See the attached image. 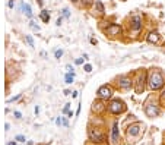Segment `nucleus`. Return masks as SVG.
Returning a JSON list of instances; mask_svg holds the SVG:
<instances>
[{"mask_svg": "<svg viewBox=\"0 0 165 145\" xmlns=\"http://www.w3.org/2000/svg\"><path fill=\"white\" fill-rule=\"evenodd\" d=\"M92 108H94V111H102V110H104L105 107H104V104H102L101 101H95V103H94V107H92Z\"/></svg>", "mask_w": 165, "mask_h": 145, "instance_id": "obj_16", "label": "nucleus"}, {"mask_svg": "<svg viewBox=\"0 0 165 145\" xmlns=\"http://www.w3.org/2000/svg\"><path fill=\"white\" fill-rule=\"evenodd\" d=\"M83 70H85L86 73H89V72H92V66H91V65H85V66H83Z\"/></svg>", "mask_w": 165, "mask_h": 145, "instance_id": "obj_25", "label": "nucleus"}, {"mask_svg": "<svg viewBox=\"0 0 165 145\" xmlns=\"http://www.w3.org/2000/svg\"><path fill=\"white\" fill-rule=\"evenodd\" d=\"M37 3H38L40 6H43V0H37Z\"/></svg>", "mask_w": 165, "mask_h": 145, "instance_id": "obj_37", "label": "nucleus"}, {"mask_svg": "<svg viewBox=\"0 0 165 145\" xmlns=\"http://www.w3.org/2000/svg\"><path fill=\"white\" fill-rule=\"evenodd\" d=\"M56 123H57L59 126H60V125H63V119H62V117H59V119L56 120Z\"/></svg>", "mask_w": 165, "mask_h": 145, "instance_id": "obj_33", "label": "nucleus"}, {"mask_svg": "<svg viewBox=\"0 0 165 145\" xmlns=\"http://www.w3.org/2000/svg\"><path fill=\"white\" fill-rule=\"evenodd\" d=\"M62 16H63V18H70V11H69L67 8H64V9L62 11Z\"/></svg>", "mask_w": 165, "mask_h": 145, "instance_id": "obj_18", "label": "nucleus"}, {"mask_svg": "<svg viewBox=\"0 0 165 145\" xmlns=\"http://www.w3.org/2000/svg\"><path fill=\"white\" fill-rule=\"evenodd\" d=\"M161 103L165 106V91H162V94H161Z\"/></svg>", "mask_w": 165, "mask_h": 145, "instance_id": "obj_29", "label": "nucleus"}, {"mask_svg": "<svg viewBox=\"0 0 165 145\" xmlns=\"http://www.w3.org/2000/svg\"><path fill=\"white\" fill-rule=\"evenodd\" d=\"M98 98L99 100H110L113 97V88L110 85H102L99 89H98Z\"/></svg>", "mask_w": 165, "mask_h": 145, "instance_id": "obj_4", "label": "nucleus"}, {"mask_svg": "<svg viewBox=\"0 0 165 145\" xmlns=\"http://www.w3.org/2000/svg\"><path fill=\"white\" fill-rule=\"evenodd\" d=\"M62 22H63V16H60V18L57 19V22H56V25H57V27H60V25H62Z\"/></svg>", "mask_w": 165, "mask_h": 145, "instance_id": "obj_30", "label": "nucleus"}, {"mask_svg": "<svg viewBox=\"0 0 165 145\" xmlns=\"http://www.w3.org/2000/svg\"><path fill=\"white\" fill-rule=\"evenodd\" d=\"M89 41H91V44H96V40H95V38H91Z\"/></svg>", "mask_w": 165, "mask_h": 145, "instance_id": "obj_35", "label": "nucleus"}, {"mask_svg": "<svg viewBox=\"0 0 165 145\" xmlns=\"http://www.w3.org/2000/svg\"><path fill=\"white\" fill-rule=\"evenodd\" d=\"M8 145H16V142H9Z\"/></svg>", "mask_w": 165, "mask_h": 145, "instance_id": "obj_38", "label": "nucleus"}, {"mask_svg": "<svg viewBox=\"0 0 165 145\" xmlns=\"http://www.w3.org/2000/svg\"><path fill=\"white\" fill-rule=\"evenodd\" d=\"M118 87L120 88H123V89H130L131 88V85H133V81H131V78L130 76H127V75H121V76H118Z\"/></svg>", "mask_w": 165, "mask_h": 145, "instance_id": "obj_5", "label": "nucleus"}, {"mask_svg": "<svg viewBox=\"0 0 165 145\" xmlns=\"http://www.w3.org/2000/svg\"><path fill=\"white\" fill-rule=\"evenodd\" d=\"M29 27H31L34 31H40V27L37 25V22H35V21H31V22H29Z\"/></svg>", "mask_w": 165, "mask_h": 145, "instance_id": "obj_19", "label": "nucleus"}, {"mask_svg": "<svg viewBox=\"0 0 165 145\" xmlns=\"http://www.w3.org/2000/svg\"><path fill=\"white\" fill-rule=\"evenodd\" d=\"M70 2H73V3H76V2H78V0H70Z\"/></svg>", "mask_w": 165, "mask_h": 145, "instance_id": "obj_39", "label": "nucleus"}, {"mask_svg": "<svg viewBox=\"0 0 165 145\" xmlns=\"http://www.w3.org/2000/svg\"><path fill=\"white\" fill-rule=\"evenodd\" d=\"M92 2H94V0H82V6L83 8H89L92 5Z\"/></svg>", "mask_w": 165, "mask_h": 145, "instance_id": "obj_20", "label": "nucleus"}, {"mask_svg": "<svg viewBox=\"0 0 165 145\" xmlns=\"http://www.w3.org/2000/svg\"><path fill=\"white\" fill-rule=\"evenodd\" d=\"M126 104L121 101V100H118V98H115V100H113L111 103H110V106H108V110L113 113V114H121V113H124L126 111Z\"/></svg>", "mask_w": 165, "mask_h": 145, "instance_id": "obj_2", "label": "nucleus"}, {"mask_svg": "<svg viewBox=\"0 0 165 145\" xmlns=\"http://www.w3.org/2000/svg\"><path fill=\"white\" fill-rule=\"evenodd\" d=\"M142 27H143V24H142V16L140 15H134V16L130 18V28L133 31H140Z\"/></svg>", "mask_w": 165, "mask_h": 145, "instance_id": "obj_6", "label": "nucleus"}, {"mask_svg": "<svg viewBox=\"0 0 165 145\" xmlns=\"http://www.w3.org/2000/svg\"><path fill=\"white\" fill-rule=\"evenodd\" d=\"M22 97V94H18V95H15V97H10L9 100H8V103H13V101H18L19 98Z\"/></svg>", "mask_w": 165, "mask_h": 145, "instance_id": "obj_21", "label": "nucleus"}, {"mask_svg": "<svg viewBox=\"0 0 165 145\" xmlns=\"http://www.w3.org/2000/svg\"><path fill=\"white\" fill-rule=\"evenodd\" d=\"M89 138L94 142H102L104 141V133L99 132L98 129H89Z\"/></svg>", "mask_w": 165, "mask_h": 145, "instance_id": "obj_8", "label": "nucleus"}, {"mask_svg": "<svg viewBox=\"0 0 165 145\" xmlns=\"http://www.w3.org/2000/svg\"><path fill=\"white\" fill-rule=\"evenodd\" d=\"M158 40H159V32L158 31H150L149 34H148V37H146V41L148 43H158Z\"/></svg>", "mask_w": 165, "mask_h": 145, "instance_id": "obj_11", "label": "nucleus"}, {"mask_svg": "<svg viewBox=\"0 0 165 145\" xmlns=\"http://www.w3.org/2000/svg\"><path fill=\"white\" fill-rule=\"evenodd\" d=\"M139 132H140V125H139V123L131 125V126L129 127V130H127L129 136H136V135H139Z\"/></svg>", "mask_w": 165, "mask_h": 145, "instance_id": "obj_12", "label": "nucleus"}, {"mask_svg": "<svg viewBox=\"0 0 165 145\" xmlns=\"http://www.w3.org/2000/svg\"><path fill=\"white\" fill-rule=\"evenodd\" d=\"M145 113H146L149 117H156V116H159V108H158V106L150 104V106H146Z\"/></svg>", "mask_w": 165, "mask_h": 145, "instance_id": "obj_9", "label": "nucleus"}, {"mask_svg": "<svg viewBox=\"0 0 165 145\" xmlns=\"http://www.w3.org/2000/svg\"><path fill=\"white\" fill-rule=\"evenodd\" d=\"M63 53H64V51H63L62 49H60V50H56V51H54V56H56V59H60V57L63 56Z\"/></svg>", "mask_w": 165, "mask_h": 145, "instance_id": "obj_23", "label": "nucleus"}, {"mask_svg": "<svg viewBox=\"0 0 165 145\" xmlns=\"http://www.w3.org/2000/svg\"><path fill=\"white\" fill-rule=\"evenodd\" d=\"M95 9H96V12H98L99 15H102V13L105 12V9H104V5L99 2V0H95Z\"/></svg>", "mask_w": 165, "mask_h": 145, "instance_id": "obj_15", "label": "nucleus"}, {"mask_svg": "<svg viewBox=\"0 0 165 145\" xmlns=\"http://www.w3.org/2000/svg\"><path fill=\"white\" fill-rule=\"evenodd\" d=\"M13 114H15V117H16V119H21V117H22V114H21L19 111H15Z\"/></svg>", "mask_w": 165, "mask_h": 145, "instance_id": "obj_32", "label": "nucleus"}, {"mask_svg": "<svg viewBox=\"0 0 165 145\" xmlns=\"http://www.w3.org/2000/svg\"><path fill=\"white\" fill-rule=\"evenodd\" d=\"M40 18H41V21H43V22L48 24V21H50V13H48V11H41Z\"/></svg>", "mask_w": 165, "mask_h": 145, "instance_id": "obj_14", "label": "nucleus"}, {"mask_svg": "<svg viewBox=\"0 0 165 145\" xmlns=\"http://www.w3.org/2000/svg\"><path fill=\"white\" fill-rule=\"evenodd\" d=\"M19 11H21L22 13H25V16H28V18H32V9H31V6H29L28 3H25V2H21V3H19Z\"/></svg>", "mask_w": 165, "mask_h": 145, "instance_id": "obj_10", "label": "nucleus"}, {"mask_svg": "<svg viewBox=\"0 0 165 145\" xmlns=\"http://www.w3.org/2000/svg\"><path fill=\"white\" fill-rule=\"evenodd\" d=\"M8 8H9V9H13V8H15V0H9Z\"/></svg>", "mask_w": 165, "mask_h": 145, "instance_id": "obj_27", "label": "nucleus"}, {"mask_svg": "<svg viewBox=\"0 0 165 145\" xmlns=\"http://www.w3.org/2000/svg\"><path fill=\"white\" fill-rule=\"evenodd\" d=\"M148 85L152 91L161 89L165 85V75L161 69H150L149 75H148Z\"/></svg>", "mask_w": 165, "mask_h": 145, "instance_id": "obj_1", "label": "nucleus"}, {"mask_svg": "<svg viewBox=\"0 0 165 145\" xmlns=\"http://www.w3.org/2000/svg\"><path fill=\"white\" fill-rule=\"evenodd\" d=\"M164 49H165V43H164Z\"/></svg>", "mask_w": 165, "mask_h": 145, "instance_id": "obj_40", "label": "nucleus"}, {"mask_svg": "<svg viewBox=\"0 0 165 145\" xmlns=\"http://www.w3.org/2000/svg\"><path fill=\"white\" fill-rule=\"evenodd\" d=\"M72 97L76 98V97H78V91H73V92H72Z\"/></svg>", "mask_w": 165, "mask_h": 145, "instance_id": "obj_34", "label": "nucleus"}, {"mask_svg": "<svg viewBox=\"0 0 165 145\" xmlns=\"http://www.w3.org/2000/svg\"><path fill=\"white\" fill-rule=\"evenodd\" d=\"M83 60H85L83 57H79V59H76V60H75V63H76V65H82V63H83Z\"/></svg>", "mask_w": 165, "mask_h": 145, "instance_id": "obj_28", "label": "nucleus"}, {"mask_svg": "<svg viewBox=\"0 0 165 145\" xmlns=\"http://www.w3.org/2000/svg\"><path fill=\"white\" fill-rule=\"evenodd\" d=\"M25 40H27V43H28L31 47H34V40H32V37H31V35H27V37H25Z\"/></svg>", "mask_w": 165, "mask_h": 145, "instance_id": "obj_22", "label": "nucleus"}, {"mask_svg": "<svg viewBox=\"0 0 165 145\" xmlns=\"http://www.w3.org/2000/svg\"><path fill=\"white\" fill-rule=\"evenodd\" d=\"M145 82H148V81H146V73L142 72V73L137 75V79H136V92H137V94H140V92L143 91Z\"/></svg>", "mask_w": 165, "mask_h": 145, "instance_id": "obj_7", "label": "nucleus"}, {"mask_svg": "<svg viewBox=\"0 0 165 145\" xmlns=\"http://www.w3.org/2000/svg\"><path fill=\"white\" fill-rule=\"evenodd\" d=\"M15 139H16V141H19V142H25V136H24V135H18Z\"/></svg>", "mask_w": 165, "mask_h": 145, "instance_id": "obj_26", "label": "nucleus"}, {"mask_svg": "<svg viewBox=\"0 0 165 145\" xmlns=\"http://www.w3.org/2000/svg\"><path fill=\"white\" fill-rule=\"evenodd\" d=\"M118 123L117 122H114V126H113V142L114 144H117L118 142Z\"/></svg>", "mask_w": 165, "mask_h": 145, "instance_id": "obj_13", "label": "nucleus"}, {"mask_svg": "<svg viewBox=\"0 0 165 145\" xmlns=\"http://www.w3.org/2000/svg\"><path fill=\"white\" fill-rule=\"evenodd\" d=\"M73 79H75V75H72V73H66V75H64L66 84H73Z\"/></svg>", "mask_w": 165, "mask_h": 145, "instance_id": "obj_17", "label": "nucleus"}, {"mask_svg": "<svg viewBox=\"0 0 165 145\" xmlns=\"http://www.w3.org/2000/svg\"><path fill=\"white\" fill-rule=\"evenodd\" d=\"M66 69H67V73L75 75V69H73V66H72V65H67V66H66Z\"/></svg>", "mask_w": 165, "mask_h": 145, "instance_id": "obj_24", "label": "nucleus"}, {"mask_svg": "<svg viewBox=\"0 0 165 145\" xmlns=\"http://www.w3.org/2000/svg\"><path fill=\"white\" fill-rule=\"evenodd\" d=\"M104 32H105L108 37L115 38V37H120V35H121L123 30H121V27H120L118 24H110V25H107V28L104 30Z\"/></svg>", "mask_w": 165, "mask_h": 145, "instance_id": "obj_3", "label": "nucleus"}, {"mask_svg": "<svg viewBox=\"0 0 165 145\" xmlns=\"http://www.w3.org/2000/svg\"><path fill=\"white\" fill-rule=\"evenodd\" d=\"M38 113H40V107L37 106V107H35V114H38Z\"/></svg>", "mask_w": 165, "mask_h": 145, "instance_id": "obj_36", "label": "nucleus"}, {"mask_svg": "<svg viewBox=\"0 0 165 145\" xmlns=\"http://www.w3.org/2000/svg\"><path fill=\"white\" fill-rule=\"evenodd\" d=\"M69 107H70V104H66L64 108H63V113H69Z\"/></svg>", "mask_w": 165, "mask_h": 145, "instance_id": "obj_31", "label": "nucleus"}]
</instances>
